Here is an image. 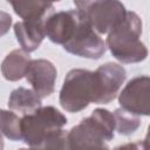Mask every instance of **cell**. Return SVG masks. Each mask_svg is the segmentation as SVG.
Returning <instances> with one entry per match:
<instances>
[{"mask_svg":"<svg viewBox=\"0 0 150 150\" xmlns=\"http://www.w3.org/2000/svg\"><path fill=\"white\" fill-rule=\"evenodd\" d=\"M142 21L135 12H127L124 19L108 34L107 46L112 56L124 63L143 61L148 50L141 41Z\"/></svg>","mask_w":150,"mask_h":150,"instance_id":"cell-1","label":"cell"},{"mask_svg":"<svg viewBox=\"0 0 150 150\" xmlns=\"http://www.w3.org/2000/svg\"><path fill=\"white\" fill-rule=\"evenodd\" d=\"M114 115L105 109H96L89 117L71 128L68 139L74 150H87L110 141L114 137Z\"/></svg>","mask_w":150,"mask_h":150,"instance_id":"cell-2","label":"cell"},{"mask_svg":"<svg viewBox=\"0 0 150 150\" xmlns=\"http://www.w3.org/2000/svg\"><path fill=\"white\" fill-rule=\"evenodd\" d=\"M66 124L67 118L56 108L40 107L21 118V136L30 148H35L62 130Z\"/></svg>","mask_w":150,"mask_h":150,"instance_id":"cell-3","label":"cell"},{"mask_svg":"<svg viewBox=\"0 0 150 150\" xmlns=\"http://www.w3.org/2000/svg\"><path fill=\"white\" fill-rule=\"evenodd\" d=\"M94 73L86 69L70 70L60 91V103L69 112H77L95 101Z\"/></svg>","mask_w":150,"mask_h":150,"instance_id":"cell-4","label":"cell"},{"mask_svg":"<svg viewBox=\"0 0 150 150\" xmlns=\"http://www.w3.org/2000/svg\"><path fill=\"white\" fill-rule=\"evenodd\" d=\"M75 6L84 13L94 30L101 34L109 33L127 14L120 1H75Z\"/></svg>","mask_w":150,"mask_h":150,"instance_id":"cell-5","label":"cell"},{"mask_svg":"<svg viewBox=\"0 0 150 150\" xmlns=\"http://www.w3.org/2000/svg\"><path fill=\"white\" fill-rule=\"evenodd\" d=\"M63 48L74 55L87 59H100L105 52L103 40L90 26L82 11H80L77 26L71 38L63 45Z\"/></svg>","mask_w":150,"mask_h":150,"instance_id":"cell-6","label":"cell"},{"mask_svg":"<svg viewBox=\"0 0 150 150\" xmlns=\"http://www.w3.org/2000/svg\"><path fill=\"white\" fill-rule=\"evenodd\" d=\"M94 80L96 89L94 103H109L116 97L125 80V69L117 63L108 62L94 71Z\"/></svg>","mask_w":150,"mask_h":150,"instance_id":"cell-7","label":"cell"},{"mask_svg":"<svg viewBox=\"0 0 150 150\" xmlns=\"http://www.w3.org/2000/svg\"><path fill=\"white\" fill-rule=\"evenodd\" d=\"M149 87V76H138L132 79L120 94L118 101L122 109L134 115L148 116L150 114Z\"/></svg>","mask_w":150,"mask_h":150,"instance_id":"cell-8","label":"cell"},{"mask_svg":"<svg viewBox=\"0 0 150 150\" xmlns=\"http://www.w3.org/2000/svg\"><path fill=\"white\" fill-rule=\"evenodd\" d=\"M80 19V11L71 9L50 14L45 21V35L54 43L64 45L73 35Z\"/></svg>","mask_w":150,"mask_h":150,"instance_id":"cell-9","label":"cell"},{"mask_svg":"<svg viewBox=\"0 0 150 150\" xmlns=\"http://www.w3.org/2000/svg\"><path fill=\"white\" fill-rule=\"evenodd\" d=\"M56 74V68L50 61L40 59L30 61L25 76L35 94L40 97H46L54 91Z\"/></svg>","mask_w":150,"mask_h":150,"instance_id":"cell-10","label":"cell"},{"mask_svg":"<svg viewBox=\"0 0 150 150\" xmlns=\"http://www.w3.org/2000/svg\"><path fill=\"white\" fill-rule=\"evenodd\" d=\"M47 20V19H46ZM46 20H22L14 25L18 42L26 53L35 50L45 39Z\"/></svg>","mask_w":150,"mask_h":150,"instance_id":"cell-11","label":"cell"},{"mask_svg":"<svg viewBox=\"0 0 150 150\" xmlns=\"http://www.w3.org/2000/svg\"><path fill=\"white\" fill-rule=\"evenodd\" d=\"M28 53L22 49H15L11 52L1 63V71L6 80L18 81L26 75L28 66L30 63Z\"/></svg>","mask_w":150,"mask_h":150,"instance_id":"cell-12","label":"cell"},{"mask_svg":"<svg viewBox=\"0 0 150 150\" xmlns=\"http://www.w3.org/2000/svg\"><path fill=\"white\" fill-rule=\"evenodd\" d=\"M8 107L12 110L28 115L41 107V97L36 95L34 90L20 87L11 93L8 98Z\"/></svg>","mask_w":150,"mask_h":150,"instance_id":"cell-13","label":"cell"},{"mask_svg":"<svg viewBox=\"0 0 150 150\" xmlns=\"http://www.w3.org/2000/svg\"><path fill=\"white\" fill-rule=\"evenodd\" d=\"M11 5L23 20H46L54 9V5L48 1H13Z\"/></svg>","mask_w":150,"mask_h":150,"instance_id":"cell-14","label":"cell"},{"mask_svg":"<svg viewBox=\"0 0 150 150\" xmlns=\"http://www.w3.org/2000/svg\"><path fill=\"white\" fill-rule=\"evenodd\" d=\"M0 131L12 141L22 139L21 118L12 111L0 110Z\"/></svg>","mask_w":150,"mask_h":150,"instance_id":"cell-15","label":"cell"},{"mask_svg":"<svg viewBox=\"0 0 150 150\" xmlns=\"http://www.w3.org/2000/svg\"><path fill=\"white\" fill-rule=\"evenodd\" d=\"M112 115L115 118V128L122 135H130L139 127V118L137 115L123 109H117Z\"/></svg>","mask_w":150,"mask_h":150,"instance_id":"cell-16","label":"cell"},{"mask_svg":"<svg viewBox=\"0 0 150 150\" xmlns=\"http://www.w3.org/2000/svg\"><path fill=\"white\" fill-rule=\"evenodd\" d=\"M12 23V18L8 13L0 11V36L5 35L11 27Z\"/></svg>","mask_w":150,"mask_h":150,"instance_id":"cell-17","label":"cell"},{"mask_svg":"<svg viewBox=\"0 0 150 150\" xmlns=\"http://www.w3.org/2000/svg\"><path fill=\"white\" fill-rule=\"evenodd\" d=\"M114 150H148V142L146 139H143L135 143H128V144L117 146Z\"/></svg>","mask_w":150,"mask_h":150,"instance_id":"cell-18","label":"cell"},{"mask_svg":"<svg viewBox=\"0 0 150 150\" xmlns=\"http://www.w3.org/2000/svg\"><path fill=\"white\" fill-rule=\"evenodd\" d=\"M4 149V141H2V136H1V131H0V150Z\"/></svg>","mask_w":150,"mask_h":150,"instance_id":"cell-19","label":"cell"},{"mask_svg":"<svg viewBox=\"0 0 150 150\" xmlns=\"http://www.w3.org/2000/svg\"><path fill=\"white\" fill-rule=\"evenodd\" d=\"M19 150H39V149L38 148H29V149H23L22 148V149H19Z\"/></svg>","mask_w":150,"mask_h":150,"instance_id":"cell-20","label":"cell"}]
</instances>
